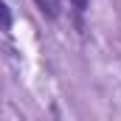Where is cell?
I'll use <instances>...</instances> for the list:
<instances>
[{
  "label": "cell",
  "instance_id": "obj_1",
  "mask_svg": "<svg viewBox=\"0 0 121 121\" xmlns=\"http://www.w3.org/2000/svg\"><path fill=\"white\" fill-rule=\"evenodd\" d=\"M34 3L39 6V11H42L45 17H51V20L59 17V0H34Z\"/></svg>",
  "mask_w": 121,
  "mask_h": 121
},
{
  "label": "cell",
  "instance_id": "obj_3",
  "mask_svg": "<svg viewBox=\"0 0 121 121\" xmlns=\"http://www.w3.org/2000/svg\"><path fill=\"white\" fill-rule=\"evenodd\" d=\"M70 3H73L76 11H85V9H87V0H70Z\"/></svg>",
  "mask_w": 121,
  "mask_h": 121
},
{
  "label": "cell",
  "instance_id": "obj_2",
  "mask_svg": "<svg viewBox=\"0 0 121 121\" xmlns=\"http://www.w3.org/2000/svg\"><path fill=\"white\" fill-rule=\"evenodd\" d=\"M9 26H11V14H9L6 3L0 0V28H9Z\"/></svg>",
  "mask_w": 121,
  "mask_h": 121
}]
</instances>
